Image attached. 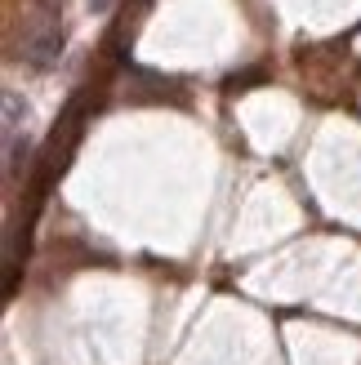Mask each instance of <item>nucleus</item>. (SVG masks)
I'll return each mask as SVG.
<instances>
[{"label":"nucleus","instance_id":"nucleus-1","mask_svg":"<svg viewBox=\"0 0 361 365\" xmlns=\"http://www.w3.org/2000/svg\"><path fill=\"white\" fill-rule=\"evenodd\" d=\"M59 53H63V31H59V18H41L36 23V31L27 36V45H23V58L36 67V71H45V67H54L59 63Z\"/></svg>","mask_w":361,"mask_h":365},{"label":"nucleus","instance_id":"nucleus-2","mask_svg":"<svg viewBox=\"0 0 361 365\" xmlns=\"http://www.w3.org/2000/svg\"><path fill=\"white\" fill-rule=\"evenodd\" d=\"M23 116H27V107H18V94H5V138H18Z\"/></svg>","mask_w":361,"mask_h":365}]
</instances>
